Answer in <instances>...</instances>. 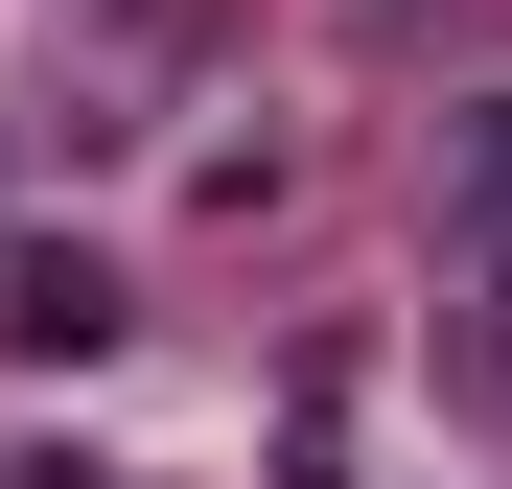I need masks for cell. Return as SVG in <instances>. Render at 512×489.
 Listing matches in <instances>:
<instances>
[{"label": "cell", "mask_w": 512, "mask_h": 489, "mask_svg": "<svg viewBox=\"0 0 512 489\" xmlns=\"http://www.w3.org/2000/svg\"><path fill=\"white\" fill-rule=\"evenodd\" d=\"M94 350H140V280L94 233H24L0 257V373H94Z\"/></svg>", "instance_id": "cell-2"}, {"label": "cell", "mask_w": 512, "mask_h": 489, "mask_svg": "<svg viewBox=\"0 0 512 489\" xmlns=\"http://www.w3.org/2000/svg\"><path fill=\"white\" fill-rule=\"evenodd\" d=\"M0 489H140V466H94V443H47V466H0Z\"/></svg>", "instance_id": "cell-4"}, {"label": "cell", "mask_w": 512, "mask_h": 489, "mask_svg": "<svg viewBox=\"0 0 512 489\" xmlns=\"http://www.w3.org/2000/svg\"><path fill=\"white\" fill-rule=\"evenodd\" d=\"M443 396L512 420V94L443 117Z\"/></svg>", "instance_id": "cell-1"}, {"label": "cell", "mask_w": 512, "mask_h": 489, "mask_svg": "<svg viewBox=\"0 0 512 489\" xmlns=\"http://www.w3.org/2000/svg\"><path fill=\"white\" fill-rule=\"evenodd\" d=\"M210 47H233V0H94V24H70V70H94V117H70V140H140V94H187Z\"/></svg>", "instance_id": "cell-3"}]
</instances>
